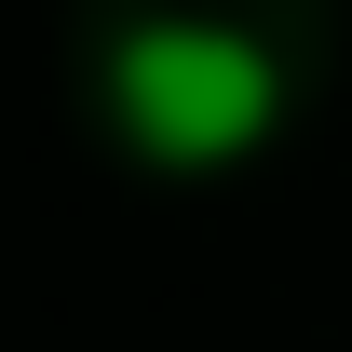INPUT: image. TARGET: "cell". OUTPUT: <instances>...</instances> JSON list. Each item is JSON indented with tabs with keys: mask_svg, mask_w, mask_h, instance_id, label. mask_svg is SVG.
<instances>
[{
	"mask_svg": "<svg viewBox=\"0 0 352 352\" xmlns=\"http://www.w3.org/2000/svg\"><path fill=\"white\" fill-rule=\"evenodd\" d=\"M109 109H122V135L149 149V163H244L271 135V109H285V68H271L244 28H217V14H149V28H122V54H109Z\"/></svg>",
	"mask_w": 352,
	"mask_h": 352,
	"instance_id": "cell-1",
	"label": "cell"
}]
</instances>
